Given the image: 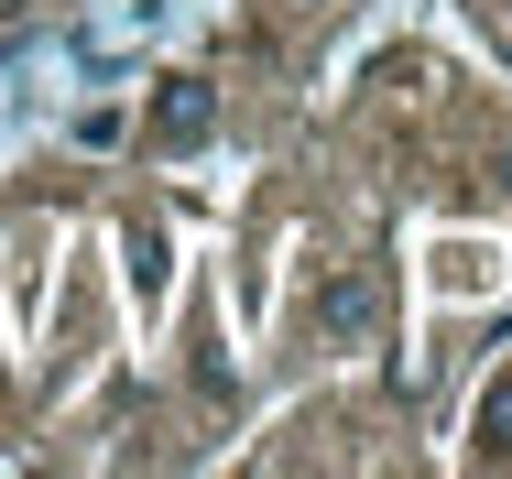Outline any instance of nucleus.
I'll return each instance as SVG.
<instances>
[{"instance_id": "20e7f679", "label": "nucleus", "mask_w": 512, "mask_h": 479, "mask_svg": "<svg viewBox=\"0 0 512 479\" xmlns=\"http://www.w3.org/2000/svg\"><path fill=\"white\" fill-rule=\"evenodd\" d=\"M502 186H512V153H502Z\"/></svg>"}, {"instance_id": "f257e3e1", "label": "nucleus", "mask_w": 512, "mask_h": 479, "mask_svg": "<svg viewBox=\"0 0 512 479\" xmlns=\"http://www.w3.org/2000/svg\"><path fill=\"white\" fill-rule=\"evenodd\" d=\"M207 131H218V88H207V77H164V98H153V142H164V153H197Z\"/></svg>"}, {"instance_id": "f03ea898", "label": "nucleus", "mask_w": 512, "mask_h": 479, "mask_svg": "<svg viewBox=\"0 0 512 479\" xmlns=\"http://www.w3.org/2000/svg\"><path fill=\"white\" fill-rule=\"evenodd\" d=\"M316 316H327V338H360V327L382 316V294H371V273H338V284H327V305H316Z\"/></svg>"}, {"instance_id": "7ed1b4c3", "label": "nucleus", "mask_w": 512, "mask_h": 479, "mask_svg": "<svg viewBox=\"0 0 512 479\" xmlns=\"http://www.w3.org/2000/svg\"><path fill=\"white\" fill-rule=\"evenodd\" d=\"M480 447H512V382L480 392Z\"/></svg>"}]
</instances>
